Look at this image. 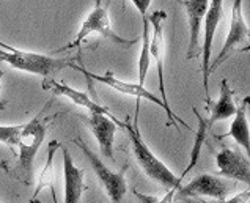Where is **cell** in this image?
Instances as JSON below:
<instances>
[{
    "instance_id": "1",
    "label": "cell",
    "mask_w": 250,
    "mask_h": 203,
    "mask_svg": "<svg viewBox=\"0 0 250 203\" xmlns=\"http://www.w3.org/2000/svg\"><path fill=\"white\" fill-rule=\"evenodd\" d=\"M137 115H139V104L135 107L134 121L132 123L131 120L123 121V128L132 145V153H134L135 161H137V164L140 165V169L144 170L145 175L149 180H153L154 183L161 184L162 187H166L168 191L180 189L183 183V177H176L146 145V142L144 140V137L140 134Z\"/></svg>"
},
{
    "instance_id": "2",
    "label": "cell",
    "mask_w": 250,
    "mask_h": 203,
    "mask_svg": "<svg viewBox=\"0 0 250 203\" xmlns=\"http://www.w3.org/2000/svg\"><path fill=\"white\" fill-rule=\"evenodd\" d=\"M46 109L47 107L42 109L37 117L32 118L28 123H24L22 128H21L18 142H16L18 164L25 178V183L28 184L32 183L35 158H37V153L40 151L42 142L46 139V133H47V121L44 117Z\"/></svg>"
},
{
    "instance_id": "3",
    "label": "cell",
    "mask_w": 250,
    "mask_h": 203,
    "mask_svg": "<svg viewBox=\"0 0 250 203\" xmlns=\"http://www.w3.org/2000/svg\"><path fill=\"white\" fill-rule=\"evenodd\" d=\"M0 62L8 63L11 68L37 74L41 77H52L55 72L62 71L63 68H71L73 62L66 59H57L46 54L37 52H27L16 47H11V50L0 49Z\"/></svg>"
},
{
    "instance_id": "4",
    "label": "cell",
    "mask_w": 250,
    "mask_h": 203,
    "mask_svg": "<svg viewBox=\"0 0 250 203\" xmlns=\"http://www.w3.org/2000/svg\"><path fill=\"white\" fill-rule=\"evenodd\" d=\"M71 68L76 69V71H79L82 72V74L87 77V79H93V81H98V82H101L107 87H110L112 90H115L118 93H121V95H127V96H134V98H137L139 101L140 99H148L149 103H154L156 106H159L161 109H164L167 113V117H168V125L170 123H175V125H183L184 128H189L188 126V123L183 121L178 115L171 111V107L168 104H166L161 98H158L156 95H153L151 91L146 90L145 89V85H140L139 82L137 84H132V82H125V81H121V79H118L115 74H113L112 71H107L104 72V74H96V72H91L88 69H85L82 67H77V65H71Z\"/></svg>"
},
{
    "instance_id": "5",
    "label": "cell",
    "mask_w": 250,
    "mask_h": 203,
    "mask_svg": "<svg viewBox=\"0 0 250 203\" xmlns=\"http://www.w3.org/2000/svg\"><path fill=\"white\" fill-rule=\"evenodd\" d=\"M93 33L101 35V36H104V38L117 43V45H120V46H132V45H135V41H137V40H125L113 32L112 24H110V18H109V2H105L104 5L101 2V3H95V8H93L88 13V16L83 19L79 32H77V35H76V38L71 41L69 45H66L65 47H62L59 52H62V50H69V49L79 47L82 43Z\"/></svg>"
},
{
    "instance_id": "6",
    "label": "cell",
    "mask_w": 250,
    "mask_h": 203,
    "mask_svg": "<svg viewBox=\"0 0 250 203\" xmlns=\"http://www.w3.org/2000/svg\"><path fill=\"white\" fill-rule=\"evenodd\" d=\"M73 142L82 150L83 156L87 158V161L90 162L93 172L96 173L98 180L101 181V184H103L110 203H121L123 202L125 195L127 194V181L125 177V172L127 169V165H125L120 172H115V170L107 167L103 159L82 140V137H76Z\"/></svg>"
},
{
    "instance_id": "7",
    "label": "cell",
    "mask_w": 250,
    "mask_h": 203,
    "mask_svg": "<svg viewBox=\"0 0 250 203\" xmlns=\"http://www.w3.org/2000/svg\"><path fill=\"white\" fill-rule=\"evenodd\" d=\"M250 38V27L247 25L244 19V11H242V0H233L231 8V21H230V30H228L227 40L220 49L216 60L211 63L209 74L216 71L228 57L231 55L233 50L236 49H249L247 41Z\"/></svg>"
},
{
    "instance_id": "8",
    "label": "cell",
    "mask_w": 250,
    "mask_h": 203,
    "mask_svg": "<svg viewBox=\"0 0 250 203\" xmlns=\"http://www.w3.org/2000/svg\"><path fill=\"white\" fill-rule=\"evenodd\" d=\"M234 189V183L211 173H202L181 186L176 192V199L188 197H211L212 200H224Z\"/></svg>"
},
{
    "instance_id": "9",
    "label": "cell",
    "mask_w": 250,
    "mask_h": 203,
    "mask_svg": "<svg viewBox=\"0 0 250 203\" xmlns=\"http://www.w3.org/2000/svg\"><path fill=\"white\" fill-rule=\"evenodd\" d=\"M224 14V0H211L209 8L205 14V38L202 45V76H203V89L206 101L209 103V67H211V54H212V43L216 35L217 25L222 21Z\"/></svg>"
},
{
    "instance_id": "10",
    "label": "cell",
    "mask_w": 250,
    "mask_h": 203,
    "mask_svg": "<svg viewBox=\"0 0 250 203\" xmlns=\"http://www.w3.org/2000/svg\"><path fill=\"white\" fill-rule=\"evenodd\" d=\"M216 164L220 177L250 186V159L239 150L231 147L222 148L216 156Z\"/></svg>"
},
{
    "instance_id": "11",
    "label": "cell",
    "mask_w": 250,
    "mask_h": 203,
    "mask_svg": "<svg viewBox=\"0 0 250 203\" xmlns=\"http://www.w3.org/2000/svg\"><path fill=\"white\" fill-rule=\"evenodd\" d=\"M167 19V13L162 10H156L148 14L149 25H151V43H149V55L156 62L159 77V91L162 95V101L168 104L166 85H164V52H166V41H164V23Z\"/></svg>"
},
{
    "instance_id": "12",
    "label": "cell",
    "mask_w": 250,
    "mask_h": 203,
    "mask_svg": "<svg viewBox=\"0 0 250 203\" xmlns=\"http://www.w3.org/2000/svg\"><path fill=\"white\" fill-rule=\"evenodd\" d=\"M41 85H42V89L47 90V91H51V93H54V95L63 96V98L69 99L73 104L87 109L90 113H104V115H107V117L117 120V117H115V115H112V112L109 111V109H107L105 106H101L99 103H96V101L93 99L88 95V93L81 91V90H76V89H73V87H69L66 84L55 81L54 77H46L44 81H42Z\"/></svg>"
},
{
    "instance_id": "13",
    "label": "cell",
    "mask_w": 250,
    "mask_h": 203,
    "mask_svg": "<svg viewBox=\"0 0 250 203\" xmlns=\"http://www.w3.org/2000/svg\"><path fill=\"white\" fill-rule=\"evenodd\" d=\"M88 126L91 129L93 135L96 137V142L99 145L101 153L113 159V143H115V134L118 128H123V121H117L104 113H90L87 118Z\"/></svg>"
},
{
    "instance_id": "14",
    "label": "cell",
    "mask_w": 250,
    "mask_h": 203,
    "mask_svg": "<svg viewBox=\"0 0 250 203\" xmlns=\"http://www.w3.org/2000/svg\"><path fill=\"white\" fill-rule=\"evenodd\" d=\"M211 0H186L184 8L188 14L189 24V47H188V59H195L200 54V33H202V24L205 14L209 8Z\"/></svg>"
},
{
    "instance_id": "15",
    "label": "cell",
    "mask_w": 250,
    "mask_h": 203,
    "mask_svg": "<svg viewBox=\"0 0 250 203\" xmlns=\"http://www.w3.org/2000/svg\"><path fill=\"white\" fill-rule=\"evenodd\" d=\"M63 148V147H62ZM63 180H65V203H81L85 191V172L77 167L71 153L63 148Z\"/></svg>"
},
{
    "instance_id": "16",
    "label": "cell",
    "mask_w": 250,
    "mask_h": 203,
    "mask_svg": "<svg viewBox=\"0 0 250 203\" xmlns=\"http://www.w3.org/2000/svg\"><path fill=\"white\" fill-rule=\"evenodd\" d=\"M250 103V98L247 96L242 104L238 107L236 113H234L231 126L228 129V133L224 134L222 137H231L234 139L241 148H244L247 158L250 159V126H249V120H247V106Z\"/></svg>"
},
{
    "instance_id": "17",
    "label": "cell",
    "mask_w": 250,
    "mask_h": 203,
    "mask_svg": "<svg viewBox=\"0 0 250 203\" xmlns=\"http://www.w3.org/2000/svg\"><path fill=\"white\" fill-rule=\"evenodd\" d=\"M234 91L230 89L228 85V81L224 79L220 82V93H219V98L217 101L214 103L212 109H211V117L208 120V125L209 128L217 121H224L228 118H233L234 113L238 111V106L234 104V99H233Z\"/></svg>"
},
{
    "instance_id": "18",
    "label": "cell",
    "mask_w": 250,
    "mask_h": 203,
    "mask_svg": "<svg viewBox=\"0 0 250 203\" xmlns=\"http://www.w3.org/2000/svg\"><path fill=\"white\" fill-rule=\"evenodd\" d=\"M62 147L60 142L57 140H52L49 143L47 147V158H46V164L42 170L40 172L38 175V180H37V187H35V192L32 195V199H38V195L49 187L52 192V197H54V203H57V195H55V191H54V181H55V170H54V156L57 153V150Z\"/></svg>"
},
{
    "instance_id": "19",
    "label": "cell",
    "mask_w": 250,
    "mask_h": 203,
    "mask_svg": "<svg viewBox=\"0 0 250 203\" xmlns=\"http://www.w3.org/2000/svg\"><path fill=\"white\" fill-rule=\"evenodd\" d=\"M144 32H142V49L139 55V84L145 85V79L148 74L149 65H151V55H149V43H151V25H149L148 16L142 18Z\"/></svg>"
},
{
    "instance_id": "20",
    "label": "cell",
    "mask_w": 250,
    "mask_h": 203,
    "mask_svg": "<svg viewBox=\"0 0 250 203\" xmlns=\"http://www.w3.org/2000/svg\"><path fill=\"white\" fill-rule=\"evenodd\" d=\"M21 128H22V125H0V142L8 145L10 148H14Z\"/></svg>"
},
{
    "instance_id": "21",
    "label": "cell",
    "mask_w": 250,
    "mask_h": 203,
    "mask_svg": "<svg viewBox=\"0 0 250 203\" xmlns=\"http://www.w3.org/2000/svg\"><path fill=\"white\" fill-rule=\"evenodd\" d=\"M250 200V189L247 191H242L239 194H236L234 197H230V199H224V200H211V202H198V203H249Z\"/></svg>"
},
{
    "instance_id": "22",
    "label": "cell",
    "mask_w": 250,
    "mask_h": 203,
    "mask_svg": "<svg viewBox=\"0 0 250 203\" xmlns=\"http://www.w3.org/2000/svg\"><path fill=\"white\" fill-rule=\"evenodd\" d=\"M129 2H132V5L137 8V11L140 13L142 18H146L148 8H149V5H151L153 0H129Z\"/></svg>"
},
{
    "instance_id": "23",
    "label": "cell",
    "mask_w": 250,
    "mask_h": 203,
    "mask_svg": "<svg viewBox=\"0 0 250 203\" xmlns=\"http://www.w3.org/2000/svg\"><path fill=\"white\" fill-rule=\"evenodd\" d=\"M2 79H3V71L0 69V91H2ZM0 109H2V106H0Z\"/></svg>"
},
{
    "instance_id": "24",
    "label": "cell",
    "mask_w": 250,
    "mask_h": 203,
    "mask_svg": "<svg viewBox=\"0 0 250 203\" xmlns=\"http://www.w3.org/2000/svg\"><path fill=\"white\" fill-rule=\"evenodd\" d=\"M0 169L5 170V172H8V167H6V164H5V162H0Z\"/></svg>"
},
{
    "instance_id": "25",
    "label": "cell",
    "mask_w": 250,
    "mask_h": 203,
    "mask_svg": "<svg viewBox=\"0 0 250 203\" xmlns=\"http://www.w3.org/2000/svg\"><path fill=\"white\" fill-rule=\"evenodd\" d=\"M28 203H41L38 199H30V200H28Z\"/></svg>"
},
{
    "instance_id": "26",
    "label": "cell",
    "mask_w": 250,
    "mask_h": 203,
    "mask_svg": "<svg viewBox=\"0 0 250 203\" xmlns=\"http://www.w3.org/2000/svg\"><path fill=\"white\" fill-rule=\"evenodd\" d=\"M103 2V0H95V3H101Z\"/></svg>"
}]
</instances>
